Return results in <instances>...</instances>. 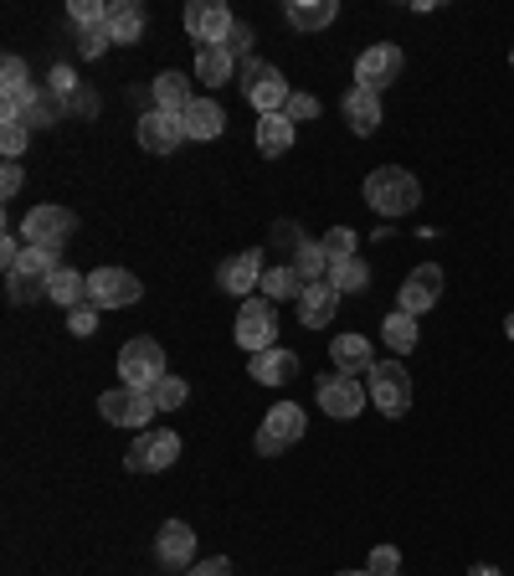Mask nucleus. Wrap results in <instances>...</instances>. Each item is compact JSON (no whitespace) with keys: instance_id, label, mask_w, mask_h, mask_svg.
Segmentation results:
<instances>
[{"instance_id":"1","label":"nucleus","mask_w":514,"mask_h":576,"mask_svg":"<svg viewBox=\"0 0 514 576\" xmlns=\"http://www.w3.org/2000/svg\"><path fill=\"white\" fill-rule=\"evenodd\" d=\"M366 207L381 211V217H411V211L422 207V186L401 165H381V170L366 176Z\"/></svg>"},{"instance_id":"2","label":"nucleus","mask_w":514,"mask_h":576,"mask_svg":"<svg viewBox=\"0 0 514 576\" xmlns=\"http://www.w3.org/2000/svg\"><path fill=\"white\" fill-rule=\"evenodd\" d=\"M170 376L165 370V350L149 335H134L124 350H118V386H134V391H155V381Z\"/></svg>"},{"instance_id":"3","label":"nucleus","mask_w":514,"mask_h":576,"mask_svg":"<svg viewBox=\"0 0 514 576\" xmlns=\"http://www.w3.org/2000/svg\"><path fill=\"white\" fill-rule=\"evenodd\" d=\"M242 93H248V104L258 108V118H263V114H283L289 98H294L289 77H283L279 67H268V62H258V57L242 62Z\"/></svg>"},{"instance_id":"4","label":"nucleus","mask_w":514,"mask_h":576,"mask_svg":"<svg viewBox=\"0 0 514 576\" xmlns=\"http://www.w3.org/2000/svg\"><path fill=\"white\" fill-rule=\"evenodd\" d=\"M176 459H180V432L170 428H145L124 448V469L129 473H165Z\"/></svg>"},{"instance_id":"5","label":"nucleus","mask_w":514,"mask_h":576,"mask_svg":"<svg viewBox=\"0 0 514 576\" xmlns=\"http://www.w3.org/2000/svg\"><path fill=\"white\" fill-rule=\"evenodd\" d=\"M237 345L252 355H263L279 345V310H273V299H242V310H237Z\"/></svg>"},{"instance_id":"6","label":"nucleus","mask_w":514,"mask_h":576,"mask_svg":"<svg viewBox=\"0 0 514 576\" xmlns=\"http://www.w3.org/2000/svg\"><path fill=\"white\" fill-rule=\"evenodd\" d=\"M77 217L67 207H57V201H46V207H31L27 222H21V242L27 248H46V252H62V242L73 237Z\"/></svg>"},{"instance_id":"7","label":"nucleus","mask_w":514,"mask_h":576,"mask_svg":"<svg viewBox=\"0 0 514 576\" xmlns=\"http://www.w3.org/2000/svg\"><path fill=\"white\" fill-rule=\"evenodd\" d=\"M319 412L324 417H335V422H350V417H360L366 412V401H370V391L360 386V376H345V370H329L319 381Z\"/></svg>"},{"instance_id":"8","label":"nucleus","mask_w":514,"mask_h":576,"mask_svg":"<svg viewBox=\"0 0 514 576\" xmlns=\"http://www.w3.org/2000/svg\"><path fill=\"white\" fill-rule=\"evenodd\" d=\"M145 299V283L134 279L129 268H98L88 273V304L93 310H129Z\"/></svg>"},{"instance_id":"9","label":"nucleus","mask_w":514,"mask_h":576,"mask_svg":"<svg viewBox=\"0 0 514 576\" xmlns=\"http://www.w3.org/2000/svg\"><path fill=\"white\" fill-rule=\"evenodd\" d=\"M304 407H294V401H279L273 412L263 417V428H258V438H252V448L263 453V459H279L289 443H298L304 438Z\"/></svg>"},{"instance_id":"10","label":"nucleus","mask_w":514,"mask_h":576,"mask_svg":"<svg viewBox=\"0 0 514 576\" xmlns=\"http://www.w3.org/2000/svg\"><path fill=\"white\" fill-rule=\"evenodd\" d=\"M366 391H370V401H376L386 417H401L411 407V376L401 370V360H376Z\"/></svg>"},{"instance_id":"11","label":"nucleus","mask_w":514,"mask_h":576,"mask_svg":"<svg viewBox=\"0 0 514 576\" xmlns=\"http://www.w3.org/2000/svg\"><path fill=\"white\" fill-rule=\"evenodd\" d=\"M237 15L221 6V0H191L186 6V31H191V42L201 46H227V36H232Z\"/></svg>"},{"instance_id":"12","label":"nucleus","mask_w":514,"mask_h":576,"mask_svg":"<svg viewBox=\"0 0 514 576\" xmlns=\"http://www.w3.org/2000/svg\"><path fill=\"white\" fill-rule=\"evenodd\" d=\"M98 412L114 422V428H145L149 417L160 412L149 391H134V386H114V391H103L98 397Z\"/></svg>"},{"instance_id":"13","label":"nucleus","mask_w":514,"mask_h":576,"mask_svg":"<svg viewBox=\"0 0 514 576\" xmlns=\"http://www.w3.org/2000/svg\"><path fill=\"white\" fill-rule=\"evenodd\" d=\"M401 46L397 42H376V46H366V52H360V57H355V83H360V88H391V83H397L401 77Z\"/></svg>"},{"instance_id":"14","label":"nucleus","mask_w":514,"mask_h":576,"mask_svg":"<svg viewBox=\"0 0 514 576\" xmlns=\"http://www.w3.org/2000/svg\"><path fill=\"white\" fill-rule=\"evenodd\" d=\"M442 289H448V279H442V263H417L407 273V283H401V314H427L432 304H442Z\"/></svg>"},{"instance_id":"15","label":"nucleus","mask_w":514,"mask_h":576,"mask_svg":"<svg viewBox=\"0 0 514 576\" xmlns=\"http://www.w3.org/2000/svg\"><path fill=\"white\" fill-rule=\"evenodd\" d=\"M263 248H242L237 258H227V263L217 268V289L232 299H252L258 294V283H263Z\"/></svg>"},{"instance_id":"16","label":"nucleus","mask_w":514,"mask_h":576,"mask_svg":"<svg viewBox=\"0 0 514 576\" xmlns=\"http://www.w3.org/2000/svg\"><path fill=\"white\" fill-rule=\"evenodd\" d=\"M155 562L170 566V572H191L196 562V531L186 520H165L160 535H155Z\"/></svg>"},{"instance_id":"17","label":"nucleus","mask_w":514,"mask_h":576,"mask_svg":"<svg viewBox=\"0 0 514 576\" xmlns=\"http://www.w3.org/2000/svg\"><path fill=\"white\" fill-rule=\"evenodd\" d=\"M139 145H145L149 155H170V149H180L186 145V118L149 108V114L139 118Z\"/></svg>"},{"instance_id":"18","label":"nucleus","mask_w":514,"mask_h":576,"mask_svg":"<svg viewBox=\"0 0 514 576\" xmlns=\"http://www.w3.org/2000/svg\"><path fill=\"white\" fill-rule=\"evenodd\" d=\"M339 299H345V294H339L329 279L304 283V294H298V325H304V329H324L329 320H335Z\"/></svg>"},{"instance_id":"19","label":"nucleus","mask_w":514,"mask_h":576,"mask_svg":"<svg viewBox=\"0 0 514 576\" xmlns=\"http://www.w3.org/2000/svg\"><path fill=\"white\" fill-rule=\"evenodd\" d=\"M108 36H114V46L145 42V6L139 0H108Z\"/></svg>"},{"instance_id":"20","label":"nucleus","mask_w":514,"mask_h":576,"mask_svg":"<svg viewBox=\"0 0 514 576\" xmlns=\"http://www.w3.org/2000/svg\"><path fill=\"white\" fill-rule=\"evenodd\" d=\"M329 360H335V370H345V376H360V370H376V355H370V341L366 335H335V345H329Z\"/></svg>"},{"instance_id":"21","label":"nucleus","mask_w":514,"mask_h":576,"mask_svg":"<svg viewBox=\"0 0 514 576\" xmlns=\"http://www.w3.org/2000/svg\"><path fill=\"white\" fill-rule=\"evenodd\" d=\"M252 381H263V386H289L298 376V355L294 350H263V355H252Z\"/></svg>"},{"instance_id":"22","label":"nucleus","mask_w":514,"mask_h":576,"mask_svg":"<svg viewBox=\"0 0 514 576\" xmlns=\"http://www.w3.org/2000/svg\"><path fill=\"white\" fill-rule=\"evenodd\" d=\"M345 118H350L355 134H376V129H381V93L355 83V88L345 93Z\"/></svg>"},{"instance_id":"23","label":"nucleus","mask_w":514,"mask_h":576,"mask_svg":"<svg viewBox=\"0 0 514 576\" xmlns=\"http://www.w3.org/2000/svg\"><path fill=\"white\" fill-rule=\"evenodd\" d=\"M339 15V0H289L283 6V21L294 31H324Z\"/></svg>"},{"instance_id":"24","label":"nucleus","mask_w":514,"mask_h":576,"mask_svg":"<svg viewBox=\"0 0 514 576\" xmlns=\"http://www.w3.org/2000/svg\"><path fill=\"white\" fill-rule=\"evenodd\" d=\"M149 93H155V108H160V114H186V108L196 104L191 77L186 73H160L155 83H149Z\"/></svg>"},{"instance_id":"25","label":"nucleus","mask_w":514,"mask_h":576,"mask_svg":"<svg viewBox=\"0 0 514 576\" xmlns=\"http://www.w3.org/2000/svg\"><path fill=\"white\" fill-rule=\"evenodd\" d=\"M46 299L62 304V310H77V304H88V273H77V268L62 263L52 279H46Z\"/></svg>"},{"instance_id":"26","label":"nucleus","mask_w":514,"mask_h":576,"mask_svg":"<svg viewBox=\"0 0 514 576\" xmlns=\"http://www.w3.org/2000/svg\"><path fill=\"white\" fill-rule=\"evenodd\" d=\"M258 149H263L268 160H279L294 149V118L289 114H263L258 118Z\"/></svg>"},{"instance_id":"27","label":"nucleus","mask_w":514,"mask_h":576,"mask_svg":"<svg viewBox=\"0 0 514 576\" xmlns=\"http://www.w3.org/2000/svg\"><path fill=\"white\" fill-rule=\"evenodd\" d=\"M180 118H186V139H217V134L227 129V114H221V104H211V98H196Z\"/></svg>"},{"instance_id":"28","label":"nucleus","mask_w":514,"mask_h":576,"mask_svg":"<svg viewBox=\"0 0 514 576\" xmlns=\"http://www.w3.org/2000/svg\"><path fill=\"white\" fill-rule=\"evenodd\" d=\"M232 73H237V57L227 46H201V52H196V77H201V83L221 88V83H232Z\"/></svg>"},{"instance_id":"29","label":"nucleus","mask_w":514,"mask_h":576,"mask_svg":"<svg viewBox=\"0 0 514 576\" xmlns=\"http://www.w3.org/2000/svg\"><path fill=\"white\" fill-rule=\"evenodd\" d=\"M57 252H46V248H27L21 258H15V268L6 273V279H27V283H46L52 273H57Z\"/></svg>"},{"instance_id":"30","label":"nucleus","mask_w":514,"mask_h":576,"mask_svg":"<svg viewBox=\"0 0 514 576\" xmlns=\"http://www.w3.org/2000/svg\"><path fill=\"white\" fill-rule=\"evenodd\" d=\"M258 294L273 299V304H283V299H298V294H304V279L294 273V263H279V268H268V273H263Z\"/></svg>"},{"instance_id":"31","label":"nucleus","mask_w":514,"mask_h":576,"mask_svg":"<svg viewBox=\"0 0 514 576\" xmlns=\"http://www.w3.org/2000/svg\"><path fill=\"white\" fill-rule=\"evenodd\" d=\"M329 283H335L339 294H366V283H370V263L355 252V258H345V263L329 268Z\"/></svg>"},{"instance_id":"32","label":"nucleus","mask_w":514,"mask_h":576,"mask_svg":"<svg viewBox=\"0 0 514 576\" xmlns=\"http://www.w3.org/2000/svg\"><path fill=\"white\" fill-rule=\"evenodd\" d=\"M381 335H386V345H391V350H397V360L407 350H417V320H411V314H386V325H381Z\"/></svg>"},{"instance_id":"33","label":"nucleus","mask_w":514,"mask_h":576,"mask_svg":"<svg viewBox=\"0 0 514 576\" xmlns=\"http://www.w3.org/2000/svg\"><path fill=\"white\" fill-rule=\"evenodd\" d=\"M294 273H298L304 283L329 279V258H324L319 242H298V252H294Z\"/></svg>"},{"instance_id":"34","label":"nucleus","mask_w":514,"mask_h":576,"mask_svg":"<svg viewBox=\"0 0 514 576\" xmlns=\"http://www.w3.org/2000/svg\"><path fill=\"white\" fill-rule=\"evenodd\" d=\"M31 145V124H21V118H0V155L6 160H21Z\"/></svg>"},{"instance_id":"35","label":"nucleus","mask_w":514,"mask_h":576,"mask_svg":"<svg viewBox=\"0 0 514 576\" xmlns=\"http://www.w3.org/2000/svg\"><path fill=\"white\" fill-rule=\"evenodd\" d=\"M149 397H155V407H160V412H176V407H186V397H191V386L180 381V376H160Z\"/></svg>"},{"instance_id":"36","label":"nucleus","mask_w":514,"mask_h":576,"mask_svg":"<svg viewBox=\"0 0 514 576\" xmlns=\"http://www.w3.org/2000/svg\"><path fill=\"white\" fill-rule=\"evenodd\" d=\"M319 248H324V258H329V268H335V263H345V258H355V232L350 227H329V232L319 237Z\"/></svg>"},{"instance_id":"37","label":"nucleus","mask_w":514,"mask_h":576,"mask_svg":"<svg viewBox=\"0 0 514 576\" xmlns=\"http://www.w3.org/2000/svg\"><path fill=\"white\" fill-rule=\"evenodd\" d=\"M73 27H83V31H98V27H108V0H73Z\"/></svg>"},{"instance_id":"38","label":"nucleus","mask_w":514,"mask_h":576,"mask_svg":"<svg viewBox=\"0 0 514 576\" xmlns=\"http://www.w3.org/2000/svg\"><path fill=\"white\" fill-rule=\"evenodd\" d=\"M98 314L103 310H93V304H77V310H67V329H73L77 341H88L93 329H98Z\"/></svg>"},{"instance_id":"39","label":"nucleus","mask_w":514,"mask_h":576,"mask_svg":"<svg viewBox=\"0 0 514 576\" xmlns=\"http://www.w3.org/2000/svg\"><path fill=\"white\" fill-rule=\"evenodd\" d=\"M370 576H397L401 572V556H397V546H376L370 551V566H366Z\"/></svg>"},{"instance_id":"40","label":"nucleus","mask_w":514,"mask_h":576,"mask_svg":"<svg viewBox=\"0 0 514 576\" xmlns=\"http://www.w3.org/2000/svg\"><path fill=\"white\" fill-rule=\"evenodd\" d=\"M0 77H6V83H0V93L31 88V77H27V62H21V57H6V62H0Z\"/></svg>"},{"instance_id":"41","label":"nucleus","mask_w":514,"mask_h":576,"mask_svg":"<svg viewBox=\"0 0 514 576\" xmlns=\"http://www.w3.org/2000/svg\"><path fill=\"white\" fill-rule=\"evenodd\" d=\"M283 114L294 118V124H304V118H314V114H319V98H314V93H294V98H289V108H283Z\"/></svg>"},{"instance_id":"42","label":"nucleus","mask_w":514,"mask_h":576,"mask_svg":"<svg viewBox=\"0 0 514 576\" xmlns=\"http://www.w3.org/2000/svg\"><path fill=\"white\" fill-rule=\"evenodd\" d=\"M108 42H114V36H108V27L83 31V57H103V52H108Z\"/></svg>"},{"instance_id":"43","label":"nucleus","mask_w":514,"mask_h":576,"mask_svg":"<svg viewBox=\"0 0 514 576\" xmlns=\"http://www.w3.org/2000/svg\"><path fill=\"white\" fill-rule=\"evenodd\" d=\"M227 52H232V57H237V52H252V27H248V21H237V27H232V36H227Z\"/></svg>"},{"instance_id":"44","label":"nucleus","mask_w":514,"mask_h":576,"mask_svg":"<svg viewBox=\"0 0 514 576\" xmlns=\"http://www.w3.org/2000/svg\"><path fill=\"white\" fill-rule=\"evenodd\" d=\"M21 252H27V242H15L11 232L0 237V268H6V273H11V268H15V258H21Z\"/></svg>"},{"instance_id":"45","label":"nucleus","mask_w":514,"mask_h":576,"mask_svg":"<svg viewBox=\"0 0 514 576\" xmlns=\"http://www.w3.org/2000/svg\"><path fill=\"white\" fill-rule=\"evenodd\" d=\"M15 191H21V165H15V160H6V170H0V196L11 201Z\"/></svg>"},{"instance_id":"46","label":"nucleus","mask_w":514,"mask_h":576,"mask_svg":"<svg viewBox=\"0 0 514 576\" xmlns=\"http://www.w3.org/2000/svg\"><path fill=\"white\" fill-rule=\"evenodd\" d=\"M186 576H232V562L227 556H211V562H201V566H191Z\"/></svg>"},{"instance_id":"47","label":"nucleus","mask_w":514,"mask_h":576,"mask_svg":"<svg viewBox=\"0 0 514 576\" xmlns=\"http://www.w3.org/2000/svg\"><path fill=\"white\" fill-rule=\"evenodd\" d=\"M469 576H504V572H500V566H473Z\"/></svg>"},{"instance_id":"48","label":"nucleus","mask_w":514,"mask_h":576,"mask_svg":"<svg viewBox=\"0 0 514 576\" xmlns=\"http://www.w3.org/2000/svg\"><path fill=\"white\" fill-rule=\"evenodd\" d=\"M504 335H510V341H514V314H510V320H504Z\"/></svg>"},{"instance_id":"49","label":"nucleus","mask_w":514,"mask_h":576,"mask_svg":"<svg viewBox=\"0 0 514 576\" xmlns=\"http://www.w3.org/2000/svg\"><path fill=\"white\" fill-rule=\"evenodd\" d=\"M335 576H370V572H335Z\"/></svg>"},{"instance_id":"50","label":"nucleus","mask_w":514,"mask_h":576,"mask_svg":"<svg viewBox=\"0 0 514 576\" xmlns=\"http://www.w3.org/2000/svg\"><path fill=\"white\" fill-rule=\"evenodd\" d=\"M397 576H401V572H397Z\"/></svg>"},{"instance_id":"51","label":"nucleus","mask_w":514,"mask_h":576,"mask_svg":"<svg viewBox=\"0 0 514 576\" xmlns=\"http://www.w3.org/2000/svg\"><path fill=\"white\" fill-rule=\"evenodd\" d=\"M510 62H514V57H510Z\"/></svg>"}]
</instances>
